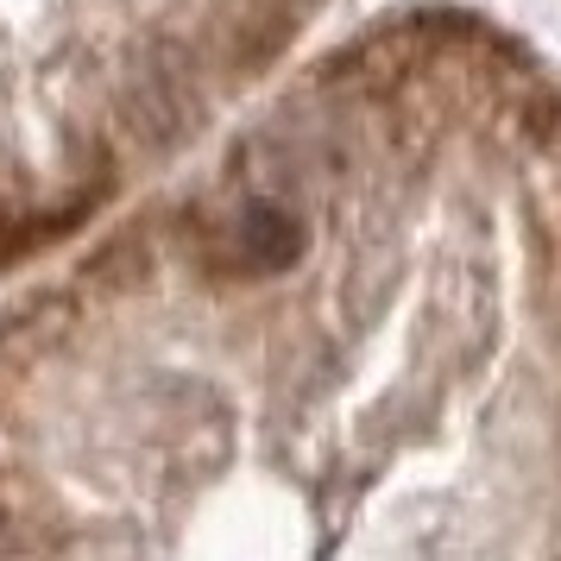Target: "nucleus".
<instances>
[{
	"instance_id": "f257e3e1",
	"label": "nucleus",
	"mask_w": 561,
	"mask_h": 561,
	"mask_svg": "<svg viewBox=\"0 0 561 561\" xmlns=\"http://www.w3.org/2000/svg\"><path fill=\"white\" fill-rule=\"evenodd\" d=\"M51 542V505L20 473H0V561H38Z\"/></svg>"
}]
</instances>
